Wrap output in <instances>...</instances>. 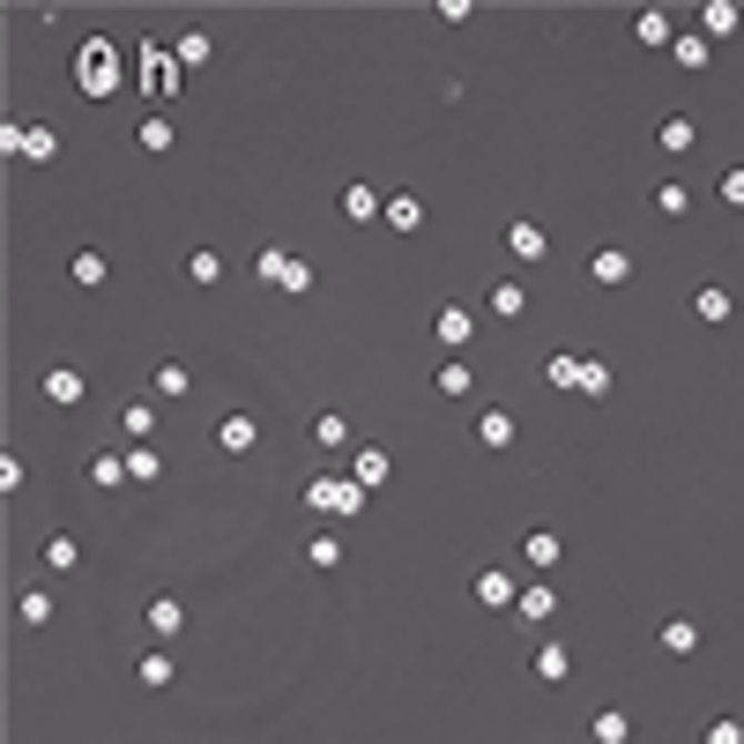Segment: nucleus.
<instances>
[{"label":"nucleus","instance_id":"nucleus-46","mask_svg":"<svg viewBox=\"0 0 744 744\" xmlns=\"http://www.w3.org/2000/svg\"><path fill=\"white\" fill-rule=\"evenodd\" d=\"M700 744H744V722H737V715H715V722H707V737H700Z\"/></svg>","mask_w":744,"mask_h":744},{"label":"nucleus","instance_id":"nucleus-25","mask_svg":"<svg viewBox=\"0 0 744 744\" xmlns=\"http://www.w3.org/2000/svg\"><path fill=\"white\" fill-rule=\"evenodd\" d=\"M305 432H313V446H321V454H343V446H358V440H350V418H343V410H321Z\"/></svg>","mask_w":744,"mask_h":744},{"label":"nucleus","instance_id":"nucleus-20","mask_svg":"<svg viewBox=\"0 0 744 744\" xmlns=\"http://www.w3.org/2000/svg\"><path fill=\"white\" fill-rule=\"evenodd\" d=\"M655 641H663V655H700V641H707V633H700V619H685V611H677V619L655 625Z\"/></svg>","mask_w":744,"mask_h":744},{"label":"nucleus","instance_id":"nucleus-37","mask_svg":"<svg viewBox=\"0 0 744 744\" xmlns=\"http://www.w3.org/2000/svg\"><path fill=\"white\" fill-rule=\"evenodd\" d=\"M209 52H217V46H209V30H179V38H172L179 68H209Z\"/></svg>","mask_w":744,"mask_h":744},{"label":"nucleus","instance_id":"nucleus-1","mask_svg":"<svg viewBox=\"0 0 744 744\" xmlns=\"http://www.w3.org/2000/svg\"><path fill=\"white\" fill-rule=\"evenodd\" d=\"M74 90H82V98H112V90H120V46H112V38L90 30V38L74 46Z\"/></svg>","mask_w":744,"mask_h":744},{"label":"nucleus","instance_id":"nucleus-47","mask_svg":"<svg viewBox=\"0 0 744 744\" xmlns=\"http://www.w3.org/2000/svg\"><path fill=\"white\" fill-rule=\"evenodd\" d=\"M722 201H730V209H744V164H730V172H722V187H715Z\"/></svg>","mask_w":744,"mask_h":744},{"label":"nucleus","instance_id":"nucleus-3","mask_svg":"<svg viewBox=\"0 0 744 744\" xmlns=\"http://www.w3.org/2000/svg\"><path fill=\"white\" fill-rule=\"evenodd\" d=\"M305 506H313V514L321 521H350V514H365V492H358V484H350V476H313V484H305Z\"/></svg>","mask_w":744,"mask_h":744},{"label":"nucleus","instance_id":"nucleus-4","mask_svg":"<svg viewBox=\"0 0 744 744\" xmlns=\"http://www.w3.org/2000/svg\"><path fill=\"white\" fill-rule=\"evenodd\" d=\"M499 239H506V261H521V269H536V261L551 253V231L536 217H506V231H499Z\"/></svg>","mask_w":744,"mask_h":744},{"label":"nucleus","instance_id":"nucleus-31","mask_svg":"<svg viewBox=\"0 0 744 744\" xmlns=\"http://www.w3.org/2000/svg\"><path fill=\"white\" fill-rule=\"evenodd\" d=\"M670 60H677V68H685V74H700V68H707V60H715V46H707L700 30H677V46H670Z\"/></svg>","mask_w":744,"mask_h":744},{"label":"nucleus","instance_id":"nucleus-6","mask_svg":"<svg viewBox=\"0 0 744 744\" xmlns=\"http://www.w3.org/2000/svg\"><path fill=\"white\" fill-rule=\"evenodd\" d=\"M529 677H536V685H573V647L566 641H536L529 647Z\"/></svg>","mask_w":744,"mask_h":744},{"label":"nucleus","instance_id":"nucleus-43","mask_svg":"<svg viewBox=\"0 0 744 744\" xmlns=\"http://www.w3.org/2000/svg\"><path fill=\"white\" fill-rule=\"evenodd\" d=\"M544 380H551V388H573V395H581V358H573V350H559V358L544 365Z\"/></svg>","mask_w":744,"mask_h":744},{"label":"nucleus","instance_id":"nucleus-12","mask_svg":"<svg viewBox=\"0 0 744 744\" xmlns=\"http://www.w3.org/2000/svg\"><path fill=\"white\" fill-rule=\"evenodd\" d=\"M380 223H388L395 239H418V231H424V201L410 194V187H395V194H388V209H380Z\"/></svg>","mask_w":744,"mask_h":744},{"label":"nucleus","instance_id":"nucleus-24","mask_svg":"<svg viewBox=\"0 0 744 744\" xmlns=\"http://www.w3.org/2000/svg\"><path fill=\"white\" fill-rule=\"evenodd\" d=\"M380 209H388L380 187H365V179H350V187H343V217L350 223H380Z\"/></svg>","mask_w":744,"mask_h":744},{"label":"nucleus","instance_id":"nucleus-23","mask_svg":"<svg viewBox=\"0 0 744 744\" xmlns=\"http://www.w3.org/2000/svg\"><path fill=\"white\" fill-rule=\"evenodd\" d=\"M655 149H663V157H693V149H700V127L685 120V112H670V120L655 127Z\"/></svg>","mask_w":744,"mask_h":744},{"label":"nucleus","instance_id":"nucleus-22","mask_svg":"<svg viewBox=\"0 0 744 744\" xmlns=\"http://www.w3.org/2000/svg\"><path fill=\"white\" fill-rule=\"evenodd\" d=\"M589 275L603 283V291H625V283H633V253H625V247H603L589 261Z\"/></svg>","mask_w":744,"mask_h":744},{"label":"nucleus","instance_id":"nucleus-16","mask_svg":"<svg viewBox=\"0 0 744 744\" xmlns=\"http://www.w3.org/2000/svg\"><path fill=\"white\" fill-rule=\"evenodd\" d=\"M217 446L223 454H253V446H261V418H253V410H231V418L217 424Z\"/></svg>","mask_w":744,"mask_h":744},{"label":"nucleus","instance_id":"nucleus-9","mask_svg":"<svg viewBox=\"0 0 744 744\" xmlns=\"http://www.w3.org/2000/svg\"><path fill=\"white\" fill-rule=\"evenodd\" d=\"M432 335H440V350H446V358H462V350L476 343V313H470V305H440Z\"/></svg>","mask_w":744,"mask_h":744},{"label":"nucleus","instance_id":"nucleus-33","mask_svg":"<svg viewBox=\"0 0 744 744\" xmlns=\"http://www.w3.org/2000/svg\"><path fill=\"white\" fill-rule=\"evenodd\" d=\"M52 157H60V127L30 120V134H23V164H52Z\"/></svg>","mask_w":744,"mask_h":744},{"label":"nucleus","instance_id":"nucleus-10","mask_svg":"<svg viewBox=\"0 0 744 744\" xmlns=\"http://www.w3.org/2000/svg\"><path fill=\"white\" fill-rule=\"evenodd\" d=\"M514 619H521V625H551V619H559V589H551V581H521Z\"/></svg>","mask_w":744,"mask_h":744},{"label":"nucleus","instance_id":"nucleus-29","mask_svg":"<svg viewBox=\"0 0 744 744\" xmlns=\"http://www.w3.org/2000/svg\"><path fill=\"white\" fill-rule=\"evenodd\" d=\"M172 142H179V127L164 120V112H142V127H134V149H149V157H164Z\"/></svg>","mask_w":744,"mask_h":744},{"label":"nucleus","instance_id":"nucleus-15","mask_svg":"<svg viewBox=\"0 0 744 744\" xmlns=\"http://www.w3.org/2000/svg\"><path fill=\"white\" fill-rule=\"evenodd\" d=\"M730 313H737V291H730V283H700L693 291V321L700 328H722Z\"/></svg>","mask_w":744,"mask_h":744},{"label":"nucleus","instance_id":"nucleus-21","mask_svg":"<svg viewBox=\"0 0 744 744\" xmlns=\"http://www.w3.org/2000/svg\"><path fill=\"white\" fill-rule=\"evenodd\" d=\"M38 559H46V573H74L82 566V536H74V529H52L46 544H38Z\"/></svg>","mask_w":744,"mask_h":744},{"label":"nucleus","instance_id":"nucleus-48","mask_svg":"<svg viewBox=\"0 0 744 744\" xmlns=\"http://www.w3.org/2000/svg\"><path fill=\"white\" fill-rule=\"evenodd\" d=\"M0 492H23V454H0Z\"/></svg>","mask_w":744,"mask_h":744},{"label":"nucleus","instance_id":"nucleus-39","mask_svg":"<svg viewBox=\"0 0 744 744\" xmlns=\"http://www.w3.org/2000/svg\"><path fill=\"white\" fill-rule=\"evenodd\" d=\"M476 446H514V410H484L476 418Z\"/></svg>","mask_w":744,"mask_h":744},{"label":"nucleus","instance_id":"nucleus-14","mask_svg":"<svg viewBox=\"0 0 744 744\" xmlns=\"http://www.w3.org/2000/svg\"><path fill=\"white\" fill-rule=\"evenodd\" d=\"M149 395L157 402H187L194 395V365H187V358H164V365L149 372Z\"/></svg>","mask_w":744,"mask_h":744},{"label":"nucleus","instance_id":"nucleus-36","mask_svg":"<svg viewBox=\"0 0 744 744\" xmlns=\"http://www.w3.org/2000/svg\"><path fill=\"white\" fill-rule=\"evenodd\" d=\"M432 388H440L446 402H462V395H470V388H476V372H470V358H446V365H440V380H432Z\"/></svg>","mask_w":744,"mask_h":744},{"label":"nucleus","instance_id":"nucleus-38","mask_svg":"<svg viewBox=\"0 0 744 744\" xmlns=\"http://www.w3.org/2000/svg\"><path fill=\"white\" fill-rule=\"evenodd\" d=\"M187 283H201V291H217V283H223V253H217V247L187 253Z\"/></svg>","mask_w":744,"mask_h":744},{"label":"nucleus","instance_id":"nucleus-5","mask_svg":"<svg viewBox=\"0 0 744 744\" xmlns=\"http://www.w3.org/2000/svg\"><path fill=\"white\" fill-rule=\"evenodd\" d=\"M470 595L484 603V611H514V595H521V573H514V566H476Z\"/></svg>","mask_w":744,"mask_h":744},{"label":"nucleus","instance_id":"nucleus-26","mask_svg":"<svg viewBox=\"0 0 744 744\" xmlns=\"http://www.w3.org/2000/svg\"><path fill=\"white\" fill-rule=\"evenodd\" d=\"M589 744H633V715H625V707H595L589 715Z\"/></svg>","mask_w":744,"mask_h":744},{"label":"nucleus","instance_id":"nucleus-17","mask_svg":"<svg viewBox=\"0 0 744 744\" xmlns=\"http://www.w3.org/2000/svg\"><path fill=\"white\" fill-rule=\"evenodd\" d=\"M142 625H149V641H172L179 625H187V603H179V595H149V603H142Z\"/></svg>","mask_w":744,"mask_h":744},{"label":"nucleus","instance_id":"nucleus-41","mask_svg":"<svg viewBox=\"0 0 744 744\" xmlns=\"http://www.w3.org/2000/svg\"><path fill=\"white\" fill-rule=\"evenodd\" d=\"M685 209H693V187H685V179H663V187H655V217H685Z\"/></svg>","mask_w":744,"mask_h":744},{"label":"nucleus","instance_id":"nucleus-28","mask_svg":"<svg viewBox=\"0 0 744 744\" xmlns=\"http://www.w3.org/2000/svg\"><path fill=\"white\" fill-rule=\"evenodd\" d=\"M633 38H641L647 52H670V46H677V23H670L663 8H641V23H633Z\"/></svg>","mask_w":744,"mask_h":744},{"label":"nucleus","instance_id":"nucleus-49","mask_svg":"<svg viewBox=\"0 0 744 744\" xmlns=\"http://www.w3.org/2000/svg\"><path fill=\"white\" fill-rule=\"evenodd\" d=\"M23 134H30V127H16V120H0V157H23Z\"/></svg>","mask_w":744,"mask_h":744},{"label":"nucleus","instance_id":"nucleus-18","mask_svg":"<svg viewBox=\"0 0 744 744\" xmlns=\"http://www.w3.org/2000/svg\"><path fill=\"white\" fill-rule=\"evenodd\" d=\"M120 432H127L134 446L157 440V395H127V402H120Z\"/></svg>","mask_w":744,"mask_h":744},{"label":"nucleus","instance_id":"nucleus-2","mask_svg":"<svg viewBox=\"0 0 744 744\" xmlns=\"http://www.w3.org/2000/svg\"><path fill=\"white\" fill-rule=\"evenodd\" d=\"M134 82H142V98H149V104L179 98V60H172V46H164V38H149V46L134 52Z\"/></svg>","mask_w":744,"mask_h":744},{"label":"nucleus","instance_id":"nucleus-30","mask_svg":"<svg viewBox=\"0 0 744 744\" xmlns=\"http://www.w3.org/2000/svg\"><path fill=\"white\" fill-rule=\"evenodd\" d=\"M16 619H23L30 633H38V625H52V619H60V603H52V589H23V595H16Z\"/></svg>","mask_w":744,"mask_h":744},{"label":"nucleus","instance_id":"nucleus-34","mask_svg":"<svg viewBox=\"0 0 744 744\" xmlns=\"http://www.w3.org/2000/svg\"><path fill=\"white\" fill-rule=\"evenodd\" d=\"M164 476V454H157V440L149 446H127V484H157Z\"/></svg>","mask_w":744,"mask_h":744},{"label":"nucleus","instance_id":"nucleus-42","mask_svg":"<svg viewBox=\"0 0 744 744\" xmlns=\"http://www.w3.org/2000/svg\"><path fill=\"white\" fill-rule=\"evenodd\" d=\"M283 269H291V253H283V247H261V253H253V275H261V291H275V283H283Z\"/></svg>","mask_w":744,"mask_h":744},{"label":"nucleus","instance_id":"nucleus-8","mask_svg":"<svg viewBox=\"0 0 744 744\" xmlns=\"http://www.w3.org/2000/svg\"><path fill=\"white\" fill-rule=\"evenodd\" d=\"M693 30L707 38V46H722V38H737V30H744V8H737V0H700Z\"/></svg>","mask_w":744,"mask_h":744},{"label":"nucleus","instance_id":"nucleus-40","mask_svg":"<svg viewBox=\"0 0 744 744\" xmlns=\"http://www.w3.org/2000/svg\"><path fill=\"white\" fill-rule=\"evenodd\" d=\"M305 566L335 573V566H343V536H335V529H321V536H313V544H305Z\"/></svg>","mask_w":744,"mask_h":744},{"label":"nucleus","instance_id":"nucleus-32","mask_svg":"<svg viewBox=\"0 0 744 744\" xmlns=\"http://www.w3.org/2000/svg\"><path fill=\"white\" fill-rule=\"evenodd\" d=\"M68 275H74V283H82V291H98V283H112V261H104L98 247H82V253H74V261H68Z\"/></svg>","mask_w":744,"mask_h":744},{"label":"nucleus","instance_id":"nucleus-13","mask_svg":"<svg viewBox=\"0 0 744 744\" xmlns=\"http://www.w3.org/2000/svg\"><path fill=\"white\" fill-rule=\"evenodd\" d=\"M521 566H536V573L566 566V536H559V529H529V536H521Z\"/></svg>","mask_w":744,"mask_h":744},{"label":"nucleus","instance_id":"nucleus-35","mask_svg":"<svg viewBox=\"0 0 744 744\" xmlns=\"http://www.w3.org/2000/svg\"><path fill=\"white\" fill-rule=\"evenodd\" d=\"M134 677H142L149 693H164V685H172V677H179V663H172V655H164V647H149L142 663H134Z\"/></svg>","mask_w":744,"mask_h":744},{"label":"nucleus","instance_id":"nucleus-11","mask_svg":"<svg viewBox=\"0 0 744 744\" xmlns=\"http://www.w3.org/2000/svg\"><path fill=\"white\" fill-rule=\"evenodd\" d=\"M38 388H46L52 410H74V402H90V380H82L74 365H46V380H38Z\"/></svg>","mask_w":744,"mask_h":744},{"label":"nucleus","instance_id":"nucleus-27","mask_svg":"<svg viewBox=\"0 0 744 744\" xmlns=\"http://www.w3.org/2000/svg\"><path fill=\"white\" fill-rule=\"evenodd\" d=\"M82 476H90L98 492H120V484H127V454H112V446H98V454L82 462Z\"/></svg>","mask_w":744,"mask_h":744},{"label":"nucleus","instance_id":"nucleus-19","mask_svg":"<svg viewBox=\"0 0 744 744\" xmlns=\"http://www.w3.org/2000/svg\"><path fill=\"white\" fill-rule=\"evenodd\" d=\"M484 305H492V321H521V313H529V283H521V275H499L492 291H484Z\"/></svg>","mask_w":744,"mask_h":744},{"label":"nucleus","instance_id":"nucleus-45","mask_svg":"<svg viewBox=\"0 0 744 744\" xmlns=\"http://www.w3.org/2000/svg\"><path fill=\"white\" fill-rule=\"evenodd\" d=\"M275 291H283V298H305V291H313V261H298V253H291V269H283V283H275Z\"/></svg>","mask_w":744,"mask_h":744},{"label":"nucleus","instance_id":"nucleus-7","mask_svg":"<svg viewBox=\"0 0 744 744\" xmlns=\"http://www.w3.org/2000/svg\"><path fill=\"white\" fill-rule=\"evenodd\" d=\"M350 484H358V492H380V484H388V476H395V454H388V446H350Z\"/></svg>","mask_w":744,"mask_h":744},{"label":"nucleus","instance_id":"nucleus-44","mask_svg":"<svg viewBox=\"0 0 744 744\" xmlns=\"http://www.w3.org/2000/svg\"><path fill=\"white\" fill-rule=\"evenodd\" d=\"M581 395H589V402L611 395V365H603V358H581Z\"/></svg>","mask_w":744,"mask_h":744}]
</instances>
